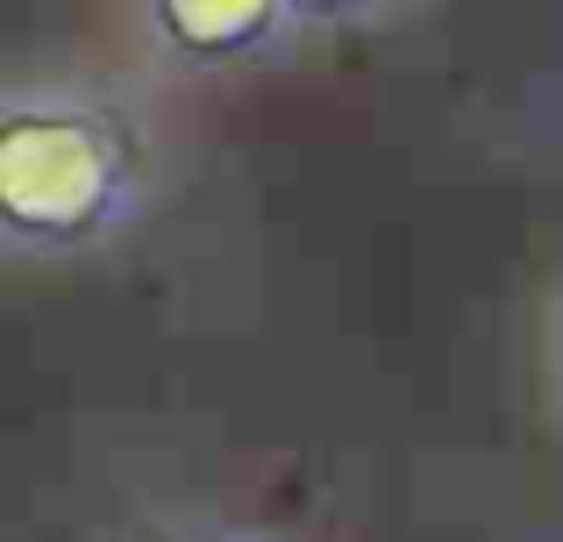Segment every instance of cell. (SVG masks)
Wrapping results in <instances>:
<instances>
[{
	"instance_id": "6da1fadb",
	"label": "cell",
	"mask_w": 563,
	"mask_h": 542,
	"mask_svg": "<svg viewBox=\"0 0 563 542\" xmlns=\"http://www.w3.org/2000/svg\"><path fill=\"white\" fill-rule=\"evenodd\" d=\"M114 193V151L79 114L0 122V214L36 236H79Z\"/></svg>"
}]
</instances>
